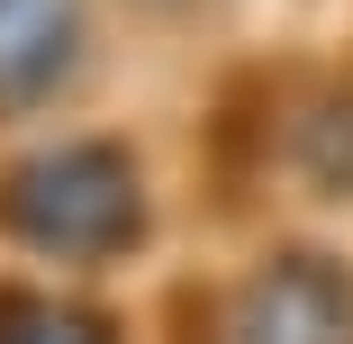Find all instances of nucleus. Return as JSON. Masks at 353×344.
<instances>
[{"label": "nucleus", "mask_w": 353, "mask_h": 344, "mask_svg": "<svg viewBox=\"0 0 353 344\" xmlns=\"http://www.w3.org/2000/svg\"><path fill=\"white\" fill-rule=\"evenodd\" d=\"M0 209L54 254H91V245L109 254L136 236V181L118 154H46L0 190Z\"/></svg>", "instance_id": "nucleus-1"}, {"label": "nucleus", "mask_w": 353, "mask_h": 344, "mask_svg": "<svg viewBox=\"0 0 353 344\" xmlns=\"http://www.w3.org/2000/svg\"><path fill=\"white\" fill-rule=\"evenodd\" d=\"M245 344H353V290L326 263H281L245 299Z\"/></svg>", "instance_id": "nucleus-2"}, {"label": "nucleus", "mask_w": 353, "mask_h": 344, "mask_svg": "<svg viewBox=\"0 0 353 344\" xmlns=\"http://www.w3.org/2000/svg\"><path fill=\"white\" fill-rule=\"evenodd\" d=\"M73 54V0H0V109L37 100Z\"/></svg>", "instance_id": "nucleus-3"}, {"label": "nucleus", "mask_w": 353, "mask_h": 344, "mask_svg": "<svg viewBox=\"0 0 353 344\" xmlns=\"http://www.w3.org/2000/svg\"><path fill=\"white\" fill-rule=\"evenodd\" d=\"M0 344H109L91 317H63V308H37V299H19V317L0 326Z\"/></svg>", "instance_id": "nucleus-4"}]
</instances>
